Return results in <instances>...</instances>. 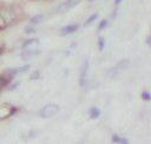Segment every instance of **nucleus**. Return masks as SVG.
Instances as JSON below:
<instances>
[{"mask_svg": "<svg viewBox=\"0 0 151 144\" xmlns=\"http://www.w3.org/2000/svg\"><path fill=\"white\" fill-rule=\"evenodd\" d=\"M122 2V0H116V5H119Z\"/></svg>", "mask_w": 151, "mask_h": 144, "instance_id": "14", "label": "nucleus"}, {"mask_svg": "<svg viewBox=\"0 0 151 144\" xmlns=\"http://www.w3.org/2000/svg\"><path fill=\"white\" fill-rule=\"evenodd\" d=\"M88 113H90V118H92V119H97V118L100 116V110H99L98 107L93 106V107L90 109Z\"/></svg>", "mask_w": 151, "mask_h": 144, "instance_id": "5", "label": "nucleus"}, {"mask_svg": "<svg viewBox=\"0 0 151 144\" xmlns=\"http://www.w3.org/2000/svg\"><path fill=\"white\" fill-rule=\"evenodd\" d=\"M79 1H80V0H66V1L61 2V4L57 7L55 12H57V13H65V12L70 11L71 8H73L77 4H79Z\"/></svg>", "mask_w": 151, "mask_h": 144, "instance_id": "2", "label": "nucleus"}, {"mask_svg": "<svg viewBox=\"0 0 151 144\" xmlns=\"http://www.w3.org/2000/svg\"><path fill=\"white\" fill-rule=\"evenodd\" d=\"M97 17H98V14H92V15H91L86 21H85V24H84V25H85V26H88L91 22H93V21L97 19Z\"/></svg>", "mask_w": 151, "mask_h": 144, "instance_id": "7", "label": "nucleus"}, {"mask_svg": "<svg viewBox=\"0 0 151 144\" xmlns=\"http://www.w3.org/2000/svg\"><path fill=\"white\" fill-rule=\"evenodd\" d=\"M77 30H78V25H76V24H73V25H67V26H65V27L61 28L60 34H61V35L71 34V33H74Z\"/></svg>", "mask_w": 151, "mask_h": 144, "instance_id": "4", "label": "nucleus"}, {"mask_svg": "<svg viewBox=\"0 0 151 144\" xmlns=\"http://www.w3.org/2000/svg\"><path fill=\"white\" fill-rule=\"evenodd\" d=\"M106 25H107V21H106V20H101V21H100V24H99V26H98V30H99V31H101Z\"/></svg>", "mask_w": 151, "mask_h": 144, "instance_id": "12", "label": "nucleus"}, {"mask_svg": "<svg viewBox=\"0 0 151 144\" xmlns=\"http://www.w3.org/2000/svg\"><path fill=\"white\" fill-rule=\"evenodd\" d=\"M146 44L151 47V35H149V37H147V39H146Z\"/></svg>", "mask_w": 151, "mask_h": 144, "instance_id": "13", "label": "nucleus"}, {"mask_svg": "<svg viewBox=\"0 0 151 144\" xmlns=\"http://www.w3.org/2000/svg\"><path fill=\"white\" fill-rule=\"evenodd\" d=\"M142 98L144 99V100H146V102H150L151 100V93H149V92H143L142 93Z\"/></svg>", "mask_w": 151, "mask_h": 144, "instance_id": "10", "label": "nucleus"}, {"mask_svg": "<svg viewBox=\"0 0 151 144\" xmlns=\"http://www.w3.org/2000/svg\"><path fill=\"white\" fill-rule=\"evenodd\" d=\"M98 44H99V50L101 51V50L104 48V45H105V42H104V38H103V37H99V39H98Z\"/></svg>", "mask_w": 151, "mask_h": 144, "instance_id": "11", "label": "nucleus"}, {"mask_svg": "<svg viewBox=\"0 0 151 144\" xmlns=\"http://www.w3.org/2000/svg\"><path fill=\"white\" fill-rule=\"evenodd\" d=\"M42 18H44V15H41V14H39V15H35V17H33V18L31 19V22H32V24H35V22H40V21L42 20Z\"/></svg>", "mask_w": 151, "mask_h": 144, "instance_id": "8", "label": "nucleus"}, {"mask_svg": "<svg viewBox=\"0 0 151 144\" xmlns=\"http://www.w3.org/2000/svg\"><path fill=\"white\" fill-rule=\"evenodd\" d=\"M112 142L117 143V144H127L129 143V140L126 138H123V137H120L118 135H113L112 136Z\"/></svg>", "mask_w": 151, "mask_h": 144, "instance_id": "6", "label": "nucleus"}, {"mask_svg": "<svg viewBox=\"0 0 151 144\" xmlns=\"http://www.w3.org/2000/svg\"><path fill=\"white\" fill-rule=\"evenodd\" d=\"M58 111H59V106H58L57 104H54V103H48V104H46L44 107H41L38 113H39V116H40L41 118H51V117H53Z\"/></svg>", "mask_w": 151, "mask_h": 144, "instance_id": "1", "label": "nucleus"}, {"mask_svg": "<svg viewBox=\"0 0 151 144\" xmlns=\"http://www.w3.org/2000/svg\"><path fill=\"white\" fill-rule=\"evenodd\" d=\"M87 68H88V60L85 59L83 65H81V71H80V79H79V83L81 86H84L85 84V78H86V73H87Z\"/></svg>", "mask_w": 151, "mask_h": 144, "instance_id": "3", "label": "nucleus"}, {"mask_svg": "<svg viewBox=\"0 0 151 144\" xmlns=\"http://www.w3.org/2000/svg\"><path fill=\"white\" fill-rule=\"evenodd\" d=\"M32 44H38V40H37V39H28V40L22 45V47L26 48L28 45H32Z\"/></svg>", "mask_w": 151, "mask_h": 144, "instance_id": "9", "label": "nucleus"}]
</instances>
